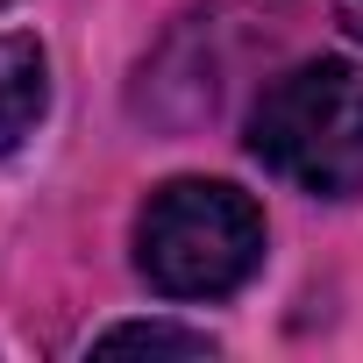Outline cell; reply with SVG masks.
I'll return each instance as SVG.
<instances>
[{"instance_id": "1", "label": "cell", "mask_w": 363, "mask_h": 363, "mask_svg": "<svg viewBox=\"0 0 363 363\" xmlns=\"http://www.w3.org/2000/svg\"><path fill=\"white\" fill-rule=\"evenodd\" d=\"M250 157L313 200L363 193V65L306 57L250 107Z\"/></svg>"}, {"instance_id": "2", "label": "cell", "mask_w": 363, "mask_h": 363, "mask_svg": "<svg viewBox=\"0 0 363 363\" xmlns=\"http://www.w3.org/2000/svg\"><path fill=\"white\" fill-rule=\"evenodd\" d=\"M264 264V214L228 178H171L135 207V271L164 299H228Z\"/></svg>"}, {"instance_id": "3", "label": "cell", "mask_w": 363, "mask_h": 363, "mask_svg": "<svg viewBox=\"0 0 363 363\" xmlns=\"http://www.w3.org/2000/svg\"><path fill=\"white\" fill-rule=\"evenodd\" d=\"M43 107H50V57L29 29H8L0 36V157L36 135Z\"/></svg>"}, {"instance_id": "4", "label": "cell", "mask_w": 363, "mask_h": 363, "mask_svg": "<svg viewBox=\"0 0 363 363\" xmlns=\"http://www.w3.org/2000/svg\"><path fill=\"white\" fill-rule=\"evenodd\" d=\"M93 349H178V356H207L214 335L207 328H171V320H121V328H100Z\"/></svg>"}, {"instance_id": "5", "label": "cell", "mask_w": 363, "mask_h": 363, "mask_svg": "<svg viewBox=\"0 0 363 363\" xmlns=\"http://www.w3.org/2000/svg\"><path fill=\"white\" fill-rule=\"evenodd\" d=\"M335 15H342V29L363 43V0H335Z\"/></svg>"}, {"instance_id": "6", "label": "cell", "mask_w": 363, "mask_h": 363, "mask_svg": "<svg viewBox=\"0 0 363 363\" xmlns=\"http://www.w3.org/2000/svg\"><path fill=\"white\" fill-rule=\"evenodd\" d=\"M0 8H8V0H0Z\"/></svg>"}]
</instances>
